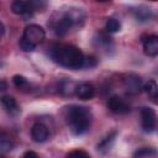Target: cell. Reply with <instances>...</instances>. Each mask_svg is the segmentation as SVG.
Masks as SVG:
<instances>
[{"instance_id":"6da1fadb","label":"cell","mask_w":158,"mask_h":158,"mask_svg":"<svg viewBox=\"0 0 158 158\" xmlns=\"http://www.w3.org/2000/svg\"><path fill=\"white\" fill-rule=\"evenodd\" d=\"M85 21V12L83 9L78 7H70L64 11H56L51 20L48 21L49 28L59 37L65 36L73 27L75 26H83Z\"/></svg>"},{"instance_id":"7a4b0ae2","label":"cell","mask_w":158,"mask_h":158,"mask_svg":"<svg viewBox=\"0 0 158 158\" xmlns=\"http://www.w3.org/2000/svg\"><path fill=\"white\" fill-rule=\"evenodd\" d=\"M49 56L57 64L64 68L75 70L84 67L85 56L78 47L73 44H68V43L54 44L49 49Z\"/></svg>"},{"instance_id":"3957f363","label":"cell","mask_w":158,"mask_h":158,"mask_svg":"<svg viewBox=\"0 0 158 158\" xmlns=\"http://www.w3.org/2000/svg\"><path fill=\"white\" fill-rule=\"evenodd\" d=\"M63 117L72 133L79 136L85 133L93 121V115L89 107L80 105H69L63 110Z\"/></svg>"},{"instance_id":"277c9868","label":"cell","mask_w":158,"mask_h":158,"mask_svg":"<svg viewBox=\"0 0 158 158\" xmlns=\"http://www.w3.org/2000/svg\"><path fill=\"white\" fill-rule=\"evenodd\" d=\"M44 37H46L44 30L41 26L32 23V25H28V26L25 27L19 44H20L21 49H23L25 52H31L40 43L43 42Z\"/></svg>"},{"instance_id":"5b68a950","label":"cell","mask_w":158,"mask_h":158,"mask_svg":"<svg viewBox=\"0 0 158 158\" xmlns=\"http://www.w3.org/2000/svg\"><path fill=\"white\" fill-rule=\"evenodd\" d=\"M46 7V2L43 1H25L16 0L12 2L11 9L12 12L20 16H31L35 11H42Z\"/></svg>"},{"instance_id":"8992f818","label":"cell","mask_w":158,"mask_h":158,"mask_svg":"<svg viewBox=\"0 0 158 158\" xmlns=\"http://www.w3.org/2000/svg\"><path fill=\"white\" fill-rule=\"evenodd\" d=\"M141 126L142 130L147 133L154 132L157 127V116L153 109L142 107L141 109Z\"/></svg>"},{"instance_id":"52a82bcc","label":"cell","mask_w":158,"mask_h":158,"mask_svg":"<svg viewBox=\"0 0 158 158\" xmlns=\"http://www.w3.org/2000/svg\"><path fill=\"white\" fill-rule=\"evenodd\" d=\"M122 84H123V88L126 89V91L128 94H131V95L139 94L143 90L142 79L137 74H133V73L126 74L123 77V79H122Z\"/></svg>"},{"instance_id":"ba28073f","label":"cell","mask_w":158,"mask_h":158,"mask_svg":"<svg viewBox=\"0 0 158 158\" xmlns=\"http://www.w3.org/2000/svg\"><path fill=\"white\" fill-rule=\"evenodd\" d=\"M107 107L111 112L117 114V115H125L131 111L130 104L121 96L118 95H112L107 100Z\"/></svg>"},{"instance_id":"9c48e42d","label":"cell","mask_w":158,"mask_h":158,"mask_svg":"<svg viewBox=\"0 0 158 158\" xmlns=\"http://www.w3.org/2000/svg\"><path fill=\"white\" fill-rule=\"evenodd\" d=\"M143 51L148 57H156L158 54V36L147 35L142 37Z\"/></svg>"},{"instance_id":"30bf717a","label":"cell","mask_w":158,"mask_h":158,"mask_svg":"<svg viewBox=\"0 0 158 158\" xmlns=\"http://www.w3.org/2000/svg\"><path fill=\"white\" fill-rule=\"evenodd\" d=\"M31 137L35 142L37 143H42L46 142L49 137V131L48 127L46 125H43L42 122H36L33 123L32 128H31Z\"/></svg>"},{"instance_id":"8fae6325","label":"cell","mask_w":158,"mask_h":158,"mask_svg":"<svg viewBox=\"0 0 158 158\" xmlns=\"http://www.w3.org/2000/svg\"><path fill=\"white\" fill-rule=\"evenodd\" d=\"M75 95L80 100H90L95 96V86L91 83H86V81L77 84Z\"/></svg>"},{"instance_id":"7c38bea8","label":"cell","mask_w":158,"mask_h":158,"mask_svg":"<svg viewBox=\"0 0 158 158\" xmlns=\"http://www.w3.org/2000/svg\"><path fill=\"white\" fill-rule=\"evenodd\" d=\"M15 147V138L4 127H0V152H10Z\"/></svg>"},{"instance_id":"4fadbf2b","label":"cell","mask_w":158,"mask_h":158,"mask_svg":"<svg viewBox=\"0 0 158 158\" xmlns=\"http://www.w3.org/2000/svg\"><path fill=\"white\" fill-rule=\"evenodd\" d=\"M1 105L2 107L10 114V115H17L20 112V106L16 101V99L14 96H10V95H4L1 99Z\"/></svg>"},{"instance_id":"5bb4252c","label":"cell","mask_w":158,"mask_h":158,"mask_svg":"<svg viewBox=\"0 0 158 158\" xmlns=\"http://www.w3.org/2000/svg\"><path fill=\"white\" fill-rule=\"evenodd\" d=\"M115 138H116V131H112L111 133H109L99 144H98V151L100 152V153H102V154H105V153H107L110 149H111V147H112V144H114V142H115Z\"/></svg>"},{"instance_id":"9a60e30c","label":"cell","mask_w":158,"mask_h":158,"mask_svg":"<svg viewBox=\"0 0 158 158\" xmlns=\"http://www.w3.org/2000/svg\"><path fill=\"white\" fill-rule=\"evenodd\" d=\"M143 90L147 93L148 98L156 102L157 101V96H158V86H157V83L153 80V79H149L146 84H143Z\"/></svg>"},{"instance_id":"2e32d148","label":"cell","mask_w":158,"mask_h":158,"mask_svg":"<svg viewBox=\"0 0 158 158\" xmlns=\"http://www.w3.org/2000/svg\"><path fill=\"white\" fill-rule=\"evenodd\" d=\"M132 12L138 21H147L152 17V10L147 6H138L135 10H132Z\"/></svg>"},{"instance_id":"e0dca14e","label":"cell","mask_w":158,"mask_h":158,"mask_svg":"<svg viewBox=\"0 0 158 158\" xmlns=\"http://www.w3.org/2000/svg\"><path fill=\"white\" fill-rule=\"evenodd\" d=\"M75 88H77V84L72 80H63L60 84H59V93L64 96H70V95H74L75 94Z\"/></svg>"},{"instance_id":"ac0fdd59","label":"cell","mask_w":158,"mask_h":158,"mask_svg":"<svg viewBox=\"0 0 158 158\" xmlns=\"http://www.w3.org/2000/svg\"><path fill=\"white\" fill-rule=\"evenodd\" d=\"M105 30H106L107 33H116V32H118V31L121 30V23H120V21H118L117 19L110 17V19H107V21H106Z\"/></svg>"},{"instance_id":"d6986e66","label":"cell","mask_w":158,"mask_h":158,"mask_svg":"<svg viewBox=\"0 0 158 158\" xmlns=\"http://www.w3.org/2000/svg\"><path fill=\"white\" fill-rule=\"evenodd\" d=\"M95 43H98V48L110 49L112 47V40L105 33H100L98 38H95Z\"/></svg>"},{"instance_id":"ffe728a7","label":"cell","mask_w":158,"mask_h":158,"mask_svg":"<svg viewBox=\"0 0 158 158\" xmlns=\"http://www.w3.org/2000/svg\"><path fill=\"white\" fill-rule=\"evenodd\" d=\"M12 83H14V85H15L17 89H20V90H25V89H28V88H30L28 80H27L25 77L19 75V74L12 77Z\"/></svg>"},{"instance_id":"44dd1931","label":"cell","mask_w":158,"mask_h":158,"mask_svg":"<svg viewBox=\"0 0 158 158\" xmlns=\"http://www.w3.org/2000/svg\"><path fill=\"white\" fill-rule=\"evenodd\" d=\"M152 154H156V149L154 148H139L138 151H136L133 153V158H143V157H147V156H152Z\"/></svg>"},{"instance_id":"7402d4cb","label":"cell","mask_w":158,"mask_h":158,"mask_svg":"<svg viewBox=\"0 0 158 158\" xmlns=\"http://www.w3.org/2000/svg\"><path fill=\"white\" fill-rule=\"evenodd\" d=\"M65 158H90V156L84 149H74V151L69 152L65 156Z\"/></svg>"},{"instance_id":"603a6c76","label":"cell","mask_w":158,"mask_h":158,"mask_svg":"<svg viewBox=\"0 0 158 158\" xmlns=\"http://www.w3.org/2000/svg\"><path fill=\"white\" fill-rule=\"evenodd\" d=\"M95 64H96L95 57H93V56L85 57V59H84V67H94Z\"/></svg>"},{"instance_id":"cb8c5ba5","label":"cell","mask_w":158,"mask_h":158,"mask_svg":"<svg viewBox=\"0 0 158 158\" xmlns=\"http://www.w3.org/2000/svg\"><path fill=\"white\" fill-rule=\"evenodd\" d=\"M21 158H38V156H37V153L33 152V151H27V152H25V153L22 154Z\"/></svg>"},{"instance_id":"d4e9b609","label":"cell","mask_w":158,"mask_h":158,"mask_svg":"<svg viewBox=\"0 0 158 158\" xmlns=\"http://www.w3.org/2000/svg\"><path fill=\"white\" fill-rule=\"evenodd\" d=\"M4 33H5V26H4V23L0 21V40L2 38Z\"/></svg>"},{"instance_id":"484cf974","label":"cell","mask_w":158,"mask_h":158,"mask_svg":"<svg viewBox=\"0 0 158 158\" xmlns=\"http://www.w3.org/2000/svg\"><path fill=\"white\" fill-rule=\"evenodd\" d=\"M6 89V83L4 80H0V90H5Z\"/></svg>"}]
</instances>
